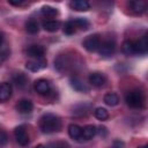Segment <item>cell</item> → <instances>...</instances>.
Here are the masks:
<instances>
[{"instance_id": "1", "label": "cell", "mask_w": 148, "mask_h": 148, "mask_svg": "<svg viewBox=\"0 0 148 148\" xmlns=\"http://www.w3.org/2000/svg\"><path fill=\"white\" fill-rule=\"evenodd\" d=\"M39 128L45 134L58 132L61 128V120L53 113H45L39 119Z\"/></svg>"}, {"instance_id": "2", "label": "cell", "mask_w": 148, "mask_h": 148, "mask_svg": "<svg viewBox=\"0 0 148 148\" xmlns=\"http://www.w3.org/2000/svg\"><path fill=\"white\" fill-rule=\"evenodd\" d=\"M143 95L140 90L138 89H134V90H131L126 94L125 96V102L126 104L130 106V108H133V109H140L142 108L143 105Z\"/></svg>"}, {"instance_id": "3", "label": "cell", "mask_w": 148, "mask_h": 148, "mask_svg": "<svg viewBox=\"0 0 148 148\" xmlns=\"http://www.w3.org/2000/svg\"><path fill=\"white\" fill-rule=\"evenodd\" d=\"M83 46L87 51L89 52H95L99 49L101 46V38H99V35L97 34H94V35H90L88 36L84 40H83Z\"/></svg>"}, {"instance_id": "4", "label": "cell", "mask_w": 148, "mask_h": 148, "mask_svg": "<svg viewBox=\"0 0 148 148\" xmlns=\"http://www.w3.org/2000/svg\"><path fill=\"white\" fill-rule=\"evenodd\" d=\"M114 51H116V44H114L113 40H106V42L102 43L99 49H98L99 56L102 58H110V57H112Z\"/></svg>"}, {"instance_id": "5", "label": "cell", "mask_w": 148, "mask_h": 148, "mask_svg": "<svg viewBox=\"0 0 148 148\" xmlns=\"http://www.w3.org/2000/svg\"><path fill=\"white\" fill-rule=\"evenodd\" d=\"M14 135H15V139H16L18 145H21V146H28L29 145V135H28L25 127L23 125L15 127Z\"/></svg>"}, {"instance_id": "6", "label": "cell", "mask_w": 148, "mask_h": 148, "mask_svg": "<svg viewBox=\"0 0 148 148\" xmlns=\"http://www.w3.org/2000/svg\"><path fill=\"white\" fill-rule=\"evenodd\" d=\"M47 66V61L44 58L40 59H30L25 62V67L27 69L31 71V72H38L43 68H45Z\"/></svg>"}, {"instance_id": "7", "label": "cell", "mask_w": 148, "mask_h": 148, "mask_svg": "<svg viewBox=\"0 0 148 148\" xmlns=\"http://www.w3.org/2000/svg\"><path fill=\"white\" fill-rule=\"evenodd\" d=\"M88 80H89V83H90L92 87H96V88L103 87V86L105 84V82H106L105 75L102 74V73H99V72H94V73H91V74L89 75Z\"/></svg>"}, {"instance_id": "8", "label": "cell", "mask_w": 148, "mask_h": 148, "mask_svg": "<svg viewBox=\"0 0 148 148\" xmlns=\"http://www.w3.org/2000/svg\"><path fill=\"white\" fill-rule=\"evenodd\" d=\"M44 53H45V49L42 45L34 44V45H30L27 49V54L31 59H40V58H44Z\"/></svg>"}, {"instance_id": "9", "label": "cell", "mask_w": 148, "mask_h": 148, "mask_svg": "<svg viewBox=\"0 0 148 148\" xmlns=\"http://www.w3.org/2000/svg\"><path fill=\"white\" fill-rule=\"evenodd\" d=\"M69 82H71L72 88H73L74 90L79 91V92H88V91H89V87H88L81 79H79L77 76L71 77Z\"/></svg>"}, {"instance_id": "10", "label": "cell", "mask_w": 148, "mask_h": 148, "mask_svg": "<svg viewBox=\"0 0 148 148\" xmlns=\"http://www.w3.org/2000/svg\"><path fill=\"white\" fill-rule=\"evenodd\" d=\"M35 89L40 95H49L51 91V86H50L49 81H46L44 79H39L35 82Z\"/></svg>"}, {"instance_id": "11", "label": "cell", "mask_w": 148, "mask_h": 148, "mask_svg": "<svg viewBox=\"0 0 148 148\" xmlns=\"http://www.w3.org/2000/svg\"><path fill=\"white\" fill-rule=\"evenodd\" d=\"M16 110L20 112V113H23V114H27V113H30L34 109V104L29 99H21L17 102L16 104Z\"/></svg>"}, {"instance_id": "12", "label": "cell", "mask_w": 148, "mask_h": 148, "mask_svg": "<svg viewBox=\"0 0 148 148\" xmlns=\"http://www.w3.org/2000/svg\"><path fill=\"white\" fill-rule=\"evenodd\" d=\"M135 43V54H146L148 51V39L147 36H142L139 40L134 42Z\"/></svg>"}, {"instance_id": "13", "label": "cell", "mask_w": 148, "mask_h": 148, "mask_svg": "<svg viewBox=\"0 0 148 148\" xmlns=\"http://www.w3.org/2000/svg\"><path fill=\"white\" fill-rule=\"evenodd\" d=\"M12 96V86L8 82L0 83V102H5L9 99Z\"/></svg>"}, {"instance_id": "14", "label": "cell", "mask_w": 148, "mask_h": 148, "mask_svg": "<svg viewBox=\"0 0 148 148\" xmlns=\"http://www.w3.org/2000/svg\"><path fill=\"white\" fill-rule=\"evenodd\" d=\"M69 6L72 9L77 10V12H86L90 8V5L86 0H73L69 2Z\"/></svg>"}, {"instance_id": "15", "label": "cell", "mask_w": 148, "mask_h": 148, "mask_svg": "<svg viewBox=\"0 0 148 148\" xmlns=\"http://www.w3.org/2000/svg\"><path fill=\"white\" fill-rule=\"evenodd\" d=\"M68 134L72 139L80 140V139H82V127H80L76 124H71L68 126Z\"/></svg>"}, {"instance_id": "16", "label": "cell", "mask_w": 148, "mask_h": 148, "mask_svg": "<svg viewBox=\"0 0 148 148\" xmlns=\"http://www.w3.org/2000/svg\"><path fill=\"white\" fill-rule=\"evenodd\" d=\"M97 134V127L94 125H87L82 128V139L90 140Z\"/></svg>"}, {"instance_id": "17", "label": "cell", "mask_w": 148, "mask_h": 148, "mask_svg": "<svg viewBox=\"0 0 148 148\" xmlns=\"http://www.w3.org/2000/svg\"><path fill=\"white\" fill-rule=\"evenodd\" d=\"M13 83L17 87V88H24L28 84V79L23 73H16L13 76Z\"/></svg>"}, {"instance_id": "18", "label": "cell", "mask_w": 148, "mask_h": 148, "mask_svg": "<svg viewBox=\"0 0 148 148\" xmlns=\"http://www.w3.org/2000/svg\"><path fill=\"white\" fill-rule=\"evenodd\" d=\"M130 7H131V10L134 12L135 14H142L146 10V2L141 1V0L131 1L130 2Z\"/></svg>"}, {"instance_id": "19", "label": "cell", "mask_w": 148, "mask_h": 148, "mask_svg": "<svg viewBox=\"0 0 148 148\" xmlns=\"http://www.w3.org/2000/svg\"><path fill=\"white\" fill-rule=\"evenodd\" d=\"M60 27V22L59 21H56V20H47V21H44L43 22V28L49 31V32H54L59 29Z\"/></svg>"}, {"instance_id": "20", "label": "cell", "mask_w": 148, "mask_h": 148, "mask_svg": "<svg viewBox=\"0 0 148 148\" xmlns=\"http://www.w3.org/2000/svg\"><path fill=\"white\" fill-rule=\"evenodd\" d=\"M25 30H27V32H29V34H31V35L37 34L38 30H39V25H38L37 21L34 20V18L28 20V21L25 22Z\"/></svg>"}, {"instance_id": "21", "label": "cell", "mask_w": 148, "mask_h": 148, "mask_svg": "<svg viewBox=\"0 0 148 148\" xmlns=\"http://www.w3.org/2000/svg\"><path fill=\"white\" fill-rule=\"evenodd\" d=\"M123 52L126 56L135 54V43L133 40H125L123 43Z\"/></svg>"}, {"instance_id": "22", "label": "cell", "mask_w": 148, "mask_h": 148, "mask_svg": "<svg viewBox=\"0 0 148 148\" xmlns=\"http://www.w3.org/2000/svg\"><path fill=\"white\" fill-rule=\"evenodd\" d=\"M104 103L109 106H116L119 103V97L114 92H109L104 96Z\"/></svg>"}, {"instance_id": "23", "label": "cell", "mask_w": 148, "mask_h": 148, "mask_svg": "<svg viewBox=\"0 0 148 148\" xmlns=\"http://www.w3.org/2000/svg\"><path fill=\"white\" fill-rule=\"evenodd\" d=\"M73 22H74L75 28H79L80 30H87L90 27V22L84 17H77L73 20Z\"/></svg>"}, {"instance_id": "24", "label": "cell", "mask_w": 148, "mask_h": 148, "mask_svg": "<svg viewBox=\"0 0 148 148\" xmlns=\"http://www.w3.org/2000/svg\"><path fill=\"white\" fill-rule=\"evenodd\" d=\"M40 13L44 15V16H47V17H53L58 14V10L51 6H43L40 8Z\"/></svg>"}, {"instance_id": "25", "label": "cell", "mask_w": 148, "mask_h": 148, "mask_svg": "<svg viewBox=\"0 0 148 148\" xmlns=\"http://www.w3.org/2000/svg\"><path fill=\"white\" fill-rule=\"evenodd\" d=\"M94 116L98 119V120H105L109 117V112L106 111V109L104 108H96L94 111Z\"/></svg>"}, {"instance_id": "26", "label": "cell", "mask_w": 148, "mask_h": 148, "mask_svg": "<svg viewBox=\"0 0 148 148\" xmlns=\"http://www.w3.org/2000/svg\"><path fill=\"white\" fill-rule=\"evenodd\" d=\"M76 28L74 25V22L73 21H67L65 24H64V32L66 35H73L75 32Z\"/></svg>"}, {"instance_id": "27", "label": "cell", "mask_w": 148, "mask_h": 148, "mask_svg": "<svg viewBox=\"0 0 148 148\" xmlns=\"http://www.w3.org/2000/svg\"><path fill=\"white\" fill-rule=\"evenodd\" d=\"M49 148H69V145L65 141H56L50 143Z\"/></svg>"}, {"instance_id": "28", "label": "cell", "mask_w": 148, "mask_h": 148, "mask_svg": "<svg viewBox=\"0 0 148 148\" xmlns=\"http://www.w3.org/2000/svg\"><path fill=\"white\" fill-rule=\"evenodd\" d=\"M8 142V135L5 131L0 130V148H2L3 146H6Z\"/></svg>"}, {"instance_id": "29", "label": "cell", "mask_w": 148, "mask_h": 148, "mask_svg": "<svg viewBox=\"0 0 148 148\" xmlns=\"http://www.w3.org/2000/svg\"><path fill=\"white\" fill-rule=\"evenodd\" d=\"M8 57H9V51L8 50H1L0 51V65H2L7 60Z\"/></svg>"}, {"instance_id": "30", "label": "cell", "mask_w": 148, "mask_h": 148, "mask_svg": "<svg viewBox=\"0 0 148 148\" xmlns=\"http://www.w3.org/2000/svg\"><path fill=\"white\" fill-rule=\"evenodd\" d=\"M97 133H98L99 135H102V136H105L106 133H108V131H106V128H105L104 126H99V127L97 128Z\"/></svg>"}, {"instance_id": "31", "label": "cell", "mask_w": 148, "mask_h": 148, "mask_svg": "<svg viewBox=\"0 0 148 148\" xmlns=\"http://www.w3.org/2000/svg\"><path fill=\"white\" fill-rule=\"evenodd\" d=\"M112 148H124V142L123 141H114L112 145Z\"/></svg>"}, {"instance_id": "32", "label": "cell", "mask_w": 148, "mask_h": 148, "mask_svg": "<svg viewBox=\"0 0 148 148\" xmlns=\"http://www.w3.org/2000/svg\"><path fill=\"white\" fill-rule=\"evenodd\" d=\"M10 5H13V6H21V5H23V1H21V0H18V1H14V0H9L8 1Z\"/></svg>"}, {"instance_id": "33", "label": "cell", "mask_w": 148, "mask_h": 148, "mask_svg": "<svg viewBox=\"0 0 148 148\" xmlns=\"http://www.w3.org/2000/svg\"><path fill=\"white\" fill-rule=\"evenodd\" d=\"M2 43H3V34L0 31V46L2 45Z\"/></svg>"}, {"instance_id": "34", "label": "cell", "mask_w": 148, "mask_h": 148, "mask_svg": "<svg viewBox=\"0 0 148 148\" xmlns=\"http://www.w3.org/2000/svg\"><path fill=\"white\" fill-rule=\"evenodd\" d=\"M35 148H46L45 146H43V145H38V146H36Z\"/></svg>"}, {"instance_id": "35", "label": "cell", "mask_w": 148, "mask_h": 148, "mask_svg": "<svg viewBox=\"0 0 148 148\" xmlns=\"http://www.w3.org/2000/svg\"><path fill=\"white\" fill-rule=\"evenodd\" d=\"M139 148H146V147H139Z\"/></svg>"}]
</instances>
